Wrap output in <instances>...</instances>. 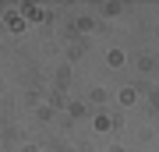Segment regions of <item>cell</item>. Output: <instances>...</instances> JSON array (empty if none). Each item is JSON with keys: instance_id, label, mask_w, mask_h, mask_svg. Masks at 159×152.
Wrapping results in <instances>:
<instances>
[]
</instances>
